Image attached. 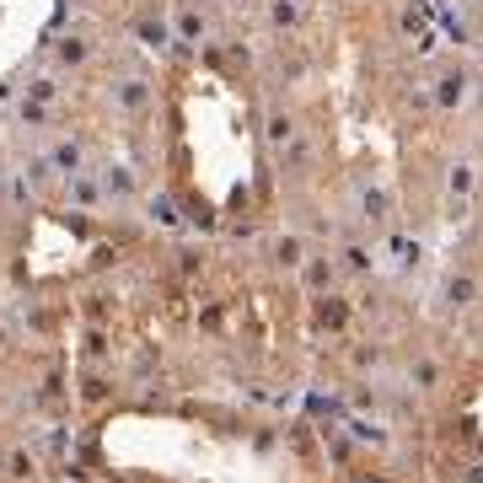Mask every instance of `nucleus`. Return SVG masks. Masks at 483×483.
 I'll return each instance as SVG.
<instances>
[{"instance_id": "nucleus-1", "label": "nucleus", "mask_w": 483, "mask_h": 483, "mask_svg": "<svg viewBox=\"0 0 483 483\" xmlns=\"http://www.w3.org/2000/svg\"><path fill=\"white\" fill-rule=\"evenodd\" d=\"M49 11H54V0H0V70H11L27 54V43L38 38Z\"/></svg>"}]
</instances>
